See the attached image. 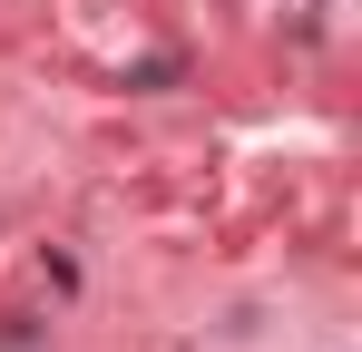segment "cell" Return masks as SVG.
Listing matches in <instances>:
<instances>
[]
</instances>
